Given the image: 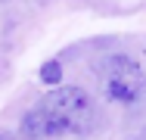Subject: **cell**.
Wrapping results in <instances>:
<instances>
[{"label":"cell","mask_w":146,"mask_h":140,"mask_svg":"<svg viewBox=\"0 0 146 140\" xmlns=\"http://www.w3.org/2000/svg\"><path fill=\"white\" fill-rule=\"evenodd\" d=\"M40 112L47 115V121L53 125L56 137H87L90 131L100 125V112H96V103L90 100L87 90L81 87H65V84H56L53 90H47V97L37 103Z\"/></svg>","instance_id":"6da1fadb"},{"label":"cell","mask_w":146,"mask_h":140,"mask_svg":"<svg viewBox=\"0 0 146 140\" xmlns=\"http://www.w3.org/2000/svg\"><path fill=\"white\" fill-rule=\"evenodd\" d=\"M0 140H19V137H13V134H6V131H0Z\"/></svg>","instance_id":"5b68a950"},{"label":"cell","mask_w":146,"mask_h":140,"mask_svg":"<svg viewBox=\"0 0 146 140\" xmlns=\"http://www.w3.org/2000/svg\"><path fill=\"white\" fill-rule=\"evenodd\" d=\"M96 78L106 93V100H112L118 106H134L137 100H143L146 93V75L137 59L124 53H112L96 65Z\"/></svg>","instance_id":"7a4b0ae2"},{"label":"cell","mask_w":146,"mask_h":140,"mask_svg":"<svg viewBox=\"0 0 146 140\" xmlns=\"http://www.w3.org/2000/svg\"><path fill=\"white\" fill-rule=\"evenodd\" d=\"M19 134H22V140H56V131L47 121V115L40 112V106H34L31 112H25V118L19 125Z\"/></svg>","instance_id":"3957f363"},{"label":"cell","mask_w":146,"mask_h":140,"mask_svg":"<svg viewBox=\"0 0 146 140\" xmlns=\"http://www.w3.org/2000/svg\"><path fill=\"white\" fill-rule=\"evenodd\" d=\"M40 81L47 84V87H56V84H62V65H59L56 59L44 62V69H40Z\"/></svg>","instance_id":"277c9868"}]
</instances>
